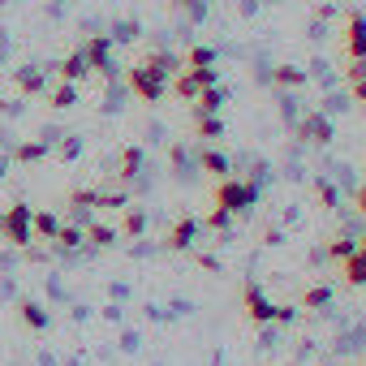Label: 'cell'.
<instances>
[{
	"label": "cell",
	"mask_w": 366,
	"mask_h": 366,
	"mask_svg": "<svg viewBox=\"0 0 366 366\" xmlns=\"http://www.w3.org/2000/svg\"><path fill=\"white\" fill-rule=\"evenodd\" d=\"M259 203V186L254 181H237V177H220V186H216V207L242 216Z\"/></svg>",
	"instance_id": "obj_1"
},
{
	"label": "cell",
	"mask_w": 366,
	"mask_h": 366,
	"mask_svg": "<svg viewBox=\"0 0 366 366\" xmlns=\"http://www.w3.org/2000/svg\"><path fill=\"white\" fill-rule=\"evenodd\" d=\"M0 237H5L9 246H31L35 242V212L26 203H14L0 212Z\"/></svg>",
	"instance_id": "obj_2"
},
{
	"label": "cell",
	"mask_w": 366,
	"mask_h": 366,
	"mask_svg": "<svg viewBox=\"0 0 366 366\" xmlns=\"http://www.w3.org/2000/svg\"><path fill=\"white\" fill-rule=\"evenodd\" d=\"M125 78H129V91H134L138 99H147V104H159L164 91H168V86H164V74H155L151 65H134Z\"/></svg>",
	"instance_id": "obj_3"
},
{
	"label": "cell",
	"mask_w": 366,
	"mask_h": 366,
	"mask_svg": "<svg viewBox=\"0 0 366 366\" xmlns=\"http://www.w3.org/2000/svg\"><path fill=\"white\" fill-rule=\"evenodd\" d=\"M242 306H246V319H250V323H259V327H263V323H272V315H276V306L267 302V293H263L254 280H246V289H242Z\"/></svg>",
	"instance_id": "obj_4"
},
{
	"label": "cell",
	"mask_w": 366,
	"mask_h": 366,
	"mask_svg": "<svg viewBox=\"0 0 366 366\" xmlns=\"http://www.w3.org/2000/svg\"><path fill=\"white\" fill-rule=\"evenodd\" d=\"M345 52H349V61H366V14H357V9H349V18H345Z\"/></svg>",
	"instance_id": "obj_5"
},
{
	"label": "cell",
	"mask_w": 366,
	"mask_h": 366,
	"mask_svg": "<svg viewBox=\"0 0 366 366\" xmlns=\"http://www.w3.org/2000/svg\"><path fill=\"white\" fill-rule=\"evenodd\" d=\"M332 134H336V129H332V121H327L323 112H310V117L297 121V138H302V142L323 147V142H332Z\"/></svg>",
	"instance_id": "obj_6"
},
{
	"label": "cell",
	"mask_w": 366,
	"mask_h": 366,
	"mask_svg": "<svg viewBox=\"0 0 366 366\" xmlns=\"http://www.w3.org/2000/svg\"><path fill=\"white\" fill-rule=\"evenodd\" d=\"M194 237H199V220H194V216H181V220L172 224V233L164 237V246H168V250H190Z\"/></svg>",
	"instance_id": "obj_7"
},
{
	"label": "cell",
	"mask_w": 366,
	"mask_h": 366,
	"mask_svg": "<svg viewBox=\"0 0 366 366\" xmlns=\"http://www.w3.org/2000/svg\"><path fill=\"white\" fill-rule=\"evenodd\" d=\"M108 52H112V39H108V35H91V39H86V48H82L86 65H91V69H104V74L112 69V65H108Z\"/></svg>",
	"instance_id": "obj_8"
},
{
	"label": "cell",
	"mask_w": 366,
	"mask_h": 366,
	"mask_svg": "<svg viewBox=\"0 0 366 366\" xmlns=\"http://www.w3.org/2000/svg\"><path fill=\"white\" fill-rule=\"evenodd\" d=\"M224 99H229L224 86H207V91H199V95H194V117H220Z\"/></svg>",
	"instance_id": "obj_9"
},
{
	"label": "cell",
	"mask_w": 366,
	"mask_h": 366,
	"mask_svg": "<svg viewBox=\"0 0 366 366\" xmlns=\"http://www.w3.org/2000/svg\"><path fill=\"white\" fill-rule=\"evenodd\" d=\"M18 319H22L31 332H48V323H52L48 306H39V302H31V297H22V302H18Z\"/></svg>",
	"instance_id": "obj_10"
},
{
	"label": "cell",
	"mask_w": 366,
	"mask_h": 366,
	"mask_svg": "<svg viewBox=\"0 0 366 366\" xmlns=\"http://www.w3.org/2000/svg\"><path fill=\"white\" fill-rule=\"evenodd\" d=\"M340 276H345V285H353V289H362V285H366V250H362V246L340 263Z\"/></svg>",
	"instance_id": "obj_11"
},
{
	"label": "cell",
	"mask_w": 366,
	"mask_h": 366,
	"mask_svg": "<svg viewBox=\"0 0 366 366\" xmlns=\"http://www.w3.org/2000/svg\"><path fill=\"white\" fill-rule=\"evenodd\" d=\"M56 74H61V82H82V78L91 74V65H86L82 48H78V52H69V56L61 61V69H56Z\"/></svg>",
	"instance_id": "obj_12"
},
{
	"label": "cell",
	"mask_w": 366,
	"mask_h": 366,
	"mask_svg": "<svg viewBox=\"0 0 366 366\" xmlns=\"http://www.w3.org/2000/svg\"><path fill=\"white\" fill-rule=\"evenodd\" d=\"M272 82H276L280 91H297V86H306V69H297V65H276V69H272Z\"/></svg>",
	"instance_id": "obj_13"
},
{
	"label": "cell",
	"mask_w": 366,
	"mask_h": 366,
	"mask_svg": "<svg viewBox=\"0 0 366 366\" xmlns=\"http://www.w3.org/2000/svg\"><path fill=\"white\" fill-rule=\"evenodd\" d=\"M199 168H203V172H212V177H229V168H233V164H229V155H224V151L207 147V151L199 155Z\"/></svg>",
	"instance_id": "obj_14"
},
{
	"label": "cell",
	"mask_w": 366,
	"mask_h": 366,
	"mask_svg": "<svg viewBox=\"0 0 366 366\" xmlns=\"http://www.w3.org/2000/svg\"><path fill=\"white\" fill-rule=\"evenodd\" d=\"M14 86H18L22 95H39V91H44V74H39L35 65H26V69L14 74Z\"/></svg>",
	"instance_id": "obj_15"
},
{
	"label": "cell",
	"mask_w": 366,
	"mask_h": 366,
	"mask_svg": "<svg viewBox=\"0 0 366 366\" xmlns=\"http://www.w3.org/2000/svg\"><path fill=\"white\" fill-rule=\"evenodd\" d=\"M117 237H121V233H117L112 224H91V229H86V246H95V250H112Z\"/></svg>",
	"instance_id": "obj_16"
},
{
	"label": "cell",
	"mask_w": 366,
	"mask_h": 366,
	"mask_svg": "<svg viewBox=\"0 0 366 366\" xmlns=\"http://www.w3.org/2000/svg\"><path fill=\"white\" fill-rule=\"evenodd\" d=\"M56 233H61V216H56V212H35V237L52 242Z\"/></svg>",
	"instance_id": "obj_17"
},
{
	"label": "cell",
	"mask_w": 366,
	"mask_h": 366,
	"mask_svg": "<svg viewBox=\"0 0 366 366\" xmlns=\"http://www.w3.org/2000/svg\"><path fill=\"white\" fill-rule=\"evenodd\" d=\"M61 250H78V246H86V229H78V224H61V233L52 237Z\"/></svg>",
	"instance_id": "obj_18"
},
{
	"label": "cell",
	"mask_w": 366,
	"mask_h": 366,
	"mask_svg": "<svg viewBox=\"0 0 366 366\" xmlns=\"http://www.w3.org/2000/svg\"><path fill=\"white\" fill-rule=\"evenodd\" d=\"M327 302H332V285H310L302 293V310H323Z\"/></svg>",
	"instance_id": "obj_19"
},
{
	"label": "cell",
	"mask_w": 366,
	"mask_h": 366,
	"mask_svg": "<svg viewBox=\"0 0 366 366\" xmlns=\"http://www.w3.org/2000/svg\"><path fill=\"white\" fill-rule=\"evenodd\" d=\"M194 134L207 138V142H216V138H224V121L220 117H194Z\"/></svg>",
	"instance_id": "obj_20"
},
{
	"label": "cell",
	"mask_w": 366,
	"mask_h": 366,
	"mask_svg": "<svg viewBox=\"0 0 366 366\" xmlns=\"http://www.w3.org/2000/svg\"><path fill=\"white\" fill-rule=\"evenodd\" d=\"M212 65H216V48H203L199 44V48L186 52V69H212Z\"/></svg>",
	"instance_id": "obj_21"
},
{
	"label": "cell",
	"mask_w": 366,
	"mask_h": 366,
	"mask_svg": "<svg viewBox=\"0 0 366 366\" xmlns=\"http://www.w3.org/2000/svg\"><path fill=\"white\" fill-rule=\"evenodd\" d=\"M121 233H125V237H142V233H147V212L125 207V224H121Z\"/></svg>",
	"instance_id": "obj_22"
},
{
	"label": "cell",
	"mask_w": 366,
	"mask_h": 366,
	"mask_svg": "<svg viewBox=\"0 0 366 366\" xmlns=\"http://www.w3.org/2000/svg\"><path fill=\"white\" fill-rule=\"evenodd\" d=\"M142 65H151L155 74H164V78H168V74H177V65H181V61H177L172 52H151V56H147Z\"/></svg>",
	"instance_id": "obj_23"
},
{
	"label": "cell",
	"mask_w": 366,
	"mask_h": 366,
	"mask_svg": "<svg viewBox=\"0 0 366 366\" xmlns=\"http://www.w3.org/2000/svg\"><path fill=\"white\" fill-rule=\"evenodd\" d=\"M48 99H52V108H74L78 104V86L74 82H61V86H52Z\"/></svg>",
	"instance_id": "obj_24"
},
{
	"label": "cell",
	"mask_w": 366,
	"mask_h": 366,
	"mask_svg": "<svg viewBox=\"0 0 366 366\" xmlns=\"http://www.w3.org/2000/svg\"><path fill=\"white\" fill-rule=\"evenodd\" d=\"M138 168H142V151H138V147H125V151H121V177L134 181Z\"/></svg>",
	"instance_id": "obj_25"
},
{
	"label": "cell",
	"mask_w": 366,
	"mask_h": 366,
	"mask_svg": "<svg viewBox=\"0 0 366 366\" xmlns=\"http://www.w3.org/2000/svg\"><path fill=\"white\" fill-rule=\"evenodd\" d=\"M44 155H48V142H22L14 151V159H22V164H39Z\"/></svg>",
	"instance_id": "obj_26"
},
{
	"label": "cell",
	"mask_w": 366,
	"mask_h": 366,
	"mask_svg": "<svg viewBox=\"0 0 366 366\" xmlns=\"http://www.w3.org/2000/svg\"><path fill=\"white\" fill-rule=\"evenodd\" d=\"M353 250H357V242H353V237H332V242H327V254H332L336 263H345Z\"/></svg>",
	"instance_id": "obj_27"
},
{
	"label": "cell",
	"mask_w": 366,
	"mask_h": 366,
	"mask_svg": "<svg viewBox=\"0 0 366 366\" xmlns=\"http://www.w3.org/2000/svg\"><path fill=\"white\" fill-rule=\"evenodd\" d=\"M315 194H319V203H323V207H336V203H340V194H336V186H332V181H323V177L315 181Z\"/></svg>",
	"instance_id": "obj_28"
},
{
	"label": "cell",
	"mask_w": 366,
	"mask_h": 366,
	"mask_svg": "<svg viewBox=\"0 0 366 366\" xmlns=\"http://www.w3.org/2000/svg\"><path fill=\"white\" fill-rule=\"evenodd\" d=\"M190 78L199 82V91H207V86H220V74H216V65H212V69H190Z\"/></svg>",
	"instance_id": "obj_29"
},
{
	"label": "cell",
	"mask_w": 366,
	"mask_h": 366,
	"mask_svg": "<svg viewBox=\"0 0 366 366\" xmlns=\"http://www.w3.org/2000/svg\"><path fill=\"white\" fill-rule=\"evenodd\" d=\"M233 224V212H224V207H216L212 216H207V229H216V233H224Z\"/></svg>",
	"instance_id": "obj_30"
},
{
	"label": "cell",
	"mask_w": 366,
	"mask_h": 366,
	"mask_svg": "<svg viewBox=\"0 0 366 366\" xmlns=\"http://www.w3.org/2000/svg\"><path fill=\"white\" fill-rule=\"evenodd\" d=\"M297 319V306H276V315H272V323H293Z\"/></svg>",
	"instance_id": "obj_31"
},
{
	"label": "cell",
	"mask_w": 366,
	"mask_h": 366,
	"mask_svg": "<svg viewBox=\"0 0 366 366\" xmlns=\"http://www.w3.org/2000/svg\"><path fill=\"white\" fill-rule=\"evenodd\" d=\"M134 35H138V22H121V26H117V35H112V39H134Z\"/></svg>",
	"instance_id": "obj_32"
},
{
	"label": "cell",
	"mask_w": 366,
	"mask_h": 366,
	"mask_svg": "<svg viewBox=\"0 0 366 366\" xmlns=\"http://www.w3.org/2000/svg\"><path fill=\"white\" fill-rule=\"evenodd\" d=\"M78 151H82V142H78V138H65V147H61V155H65V159H78Z\"/></svg>",
	"instance_id": "obj_33"
},
{
	"label": "cell",
	"mask_w": 366,
	"mask_h": 366,
	"mask_svg": "<svg viewBox=\"0 0 366 366\" xmlns=\"http://www.w3.org/2000/svg\"><path fill=\"white\" fill-rule=\"evenodd\" d=\"M349 86H353V99L366 104V78H357V82H349Z\"/></svg>",
	"instance_id": "obj_34"
},
{
	"label": "cell",
	"mask_w": 366,
	"mask_h": 366,
	"mask_svg": "<svg viewBox=\"0 0 366 366\" xmlns=\"http://www.w3.org/2000/svg\"><path fill=\"white\" fill-rule=\"evenodd\" d=\"M353 203H357V212L366 216V186H357V190H353Z\"/></svg>",
	"instance_id": "obj_35"
},
{
	"label": "cell",
	"mask_w": 366,
	"mask_h": 366,
	"mask_svg": "<svg viewBox=\"0 0 366 366\" xmlns=\"http://www.w3.org/2000/svg\"><path fill=\"white\" fill-rule=\"evenodd\" d=\"M5 172H9V155H0V181H5Z\"/></svg>",
	"instance_id": "obj_36"
},
{
	"label": "cell",
	"mask_w": 366,
	"mask_h": 366,
	"mask_svg": "<svg viewBox=\"0 0 366 366\" xmlns=\"http://www.w3.org/2000/svg\"><path fill=\"white\" fill-rule=\"evenodd\" d=\"M357 246H362V250H366V237H357Z\"/></svg>",
	"instance_id": "obj_37"
},
{
	"label": "cell",
	"mask_w": 366,
	"mask_h": 366,
	"mask_svg": "<svg viewBox=\"0 0 366 366\" xmlns=\"http://www.w3.org/2000/svg\"><path fill=\"white\" fill-rule=\"evenodd\" d=\"M199 5H207V0H199Z\"/></svg>",
	"instance_id": "obj_38"
}]
</instances>
